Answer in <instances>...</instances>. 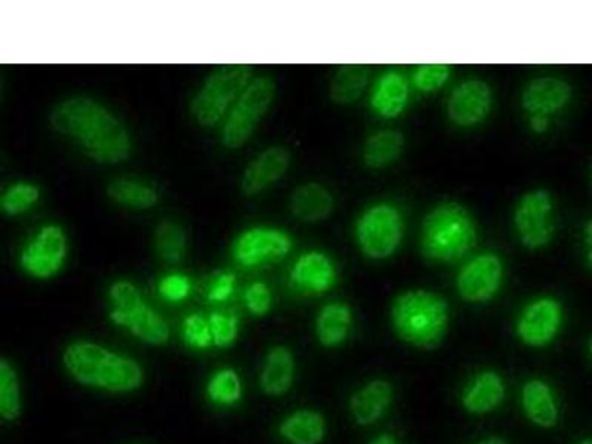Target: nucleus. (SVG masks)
<instances>
[{"instance_id": "obj_37", "label": "nucleus", "mask_w": 592, "mask_h": 444, "mask_svg": "<svg viewBox=\"0 0 592 444\" xmlns=\"http://www.w3.org/2000/svg\"><path fill=\"white\" fill-rule=\"evenodd\" d=\"M245 303L255 316H266L272 308V294L266 284L257 282L245 294Z\"/></svg>"}, {"instance_id": "obj_35", "label": "nucleus", "mask_w": 592, "mask_h": 444, "mask_svg": "<svg viewBox=\"0 0 592 444\" xmlns=\"http://www.w3.org/2000/svg\"><path fill=\"white\" fill-rule=\"evenodd\" d=\"M451 69L444 65L421 66L414 75L415 87L421 92H436L447 82Z\"/></svg>"}, {"instance_id": "obj_15", "label": "nucleus", "mask_w": 592, "mask_h": 444, "mask_svg": "<svg viewBox=\"0 0 592 444\" xmlns=\"http://www.w3.org/2000/svg\"><path fill=\"white\" fill-rule=\"evenodd\" d=\"M336 270L334 263L322 253L300 255L290 272V284L300 294H325L335 285Z\"/></svg>"}, {"instance_id": "obj_1", "label": "nucleus", "mask_w": 592, "mask_h": 444, "mask_svg": "<svg viewBox=\"0 0 592 444\" xmlns=\"http://www.w3.org/2000/svg\"><path fill=\"white\" fill-rule=\"evenodd\" d=\"M52 128L71 138L88 157L102 165H118L131 155L127 128L100 102L73 97L60 102L51 115Z\"/></svg>"}, {"instance_id": "obj_28", "label": "nucleus", "mask_w": 592, "mask_h": 444, "mask_svg": "<svg viewBox=\"0 0 592 444\" xmlns=\"http://www.w3.org/2000/svg\"><path fill=\"white\" fill-rule=\"evenodd\" d=\"M369 70L365 66H344L330 83V98L336 105H352L365 92Z\"/></svg>"}, {"instance_id": "obj_18", "label": "nucleus", "mask_w": 592, "mask_h": 444, "mask_svg": "<svg viewBox=\"0 0 592 444\" xmlns=\"http://www.w3.org/2000/svg\"><path fill=\"white\" fill-rule=\"evenodd\" d=\"M393 403V387L388 381L374 379L357 389L349 398V412L362 427L375 424Z\"/></svg>"}, {"instance_id": "obj_12", "label": "nucleus", "mask_w": 592, "mask_h": 444, "mask_svg": "<svg viewBox=\"0 0 592 444\" xmlns=\"http://www.w3.org/2000/svg\"><path fill=\"white\" fill-rule=\"evenodd\" d=\"M502 277L504 266L500 257L495 254L478 255L457 275V293L468 303H487L500 290Z\"/></svg>"}, {"instance_id": "obj_8", "label": "nucleus", "mask_w": 592, "mask_h": 444, "mask_svg": "<svg viewBox=\"0 0 592 444\" xmlns=\"http://www.w3.org/2000/svg\"><path fill=\"white\" fill-rule=\"evenodd\" d=\"M514 226L520 240L529 249H541L553 240L554 204L549 191L527 193L519 201L514 213Z\"/></svg>"}, {"instance_id": "obj_24", "label": "nucleus", "mask_w": 592, "mask_h": 444, "mask_svg": "<svg viewBox=\"0 0 592 444\" xmlns=\"http://www.w3.org/2000/svg\"><path fill=\"white\" fill-rule=\"evenodd\" d=\"M352 326V308L344 303H330L318 313L316 335L325 347H338L348 338Z\"/></svg>"}, {"instance_id": "obj_3", "label": "nucleus", "mask_w": 592, "mask_h": 444, "mask_svg": "<svg viewBox=\"0 0 592 444\" xmlns=\"http://www.w3.org/2000/svg\"><path fill=\"white\" fill-rule=\"evenodd\" d=\"M389 317L398 338L415 348H437L448 329L446 299L430 290H406L397 295Z\"/></svg>"}, {"instance_id": "obj_36", "label": "nucleus", "mask_w": 592, "mask_h": 444, "mask_svg": "<svg viewBox=\"0 0 592 444\" xmlns=\"http://www.w3.org/2000/svg\"><path fill=\"white\" fill-rule=\"evenodd\" d=\"M110 299L116 312L129 313L145 304L140 290L131 282L119 280L110 288Z\"/></svg>"}, {"instance_id": "obj_43", "label": "nucleus", "mask_w": 592, "mask_h": 444, "mask_svg": "<svg viewBox=\"0 0 592 444\" xmlns=\"http://www.w3.org/2000/svg\"><path fill=\"white\" fill-rule=\"evenodd\" d=\"M475 444H510V443L506 442L505 438H502L500 436H491V437L482 438V441Z\"/></svg>"}, {"instance_id": "obj_26", "label": "nucleus", "mask_w": 592, "mask_h": 444, "mask_svg": "<svg viewBox=\"0 0 592 444\" xmlns=\"http://www.w3.org/2000/svg\"><path fill=\"white\" fill-rule=\"evenodd\" d=\"M110 199L131 209H150L157 204L159 195L151 186L137 179L119 178L107 188Z\"/></svg>"}, {"instance_id": "obj_10", "label": "nucleus", "mask_w": 592, "mask_h": 444, "mask_svg": "<svg viewBox=\"0 0 592 444\" xmlns=\"http://www.w3.org/2000/svg\"><path fill=\"white\" fill-rule=\"evenodd\" d=\"M562 323V304L551 296H542L527 304L520 314L517 335L529 347H546L558 336Z\"/></svg>"}, {"instance_id": "obj_5", "label": "nucleus", "mask_w": 592, "mask_h": 444, "mask_svg": "<svg viewBox=\"0 0 592 444\" xmlns=\"http://www.w3.org/2000/svg\"><path fill=\"white\" fill-rule=\"evenodd\" d=\"M250 75L253 69L244 65L224 66L215 70L190 102L191 116L196 122L205 128L221 122L228 107L250 83Z\"/></svg>"}, {"instance_id": "obj_31", "label": "nucleus", "mask_w": 592, "mask_h": 444, "mask_svg": "<svg viewBox=\"0 0 592 444\" xmlns=\"http://www.w3.org/2000/svg\"><path fill=\"white\" fill-rule=\"evenodd\" d=\"M208 396L217 405H236L241 397V383L235 369H223L210 378Z\"/></svg>"}, {"instance_id": "obj_6", "label": "nucleus", "mask_w": 592, "mask_h": 444, "mask_svg": "<svg viewBox=\"0 0 592 444\" xmlns=\"http://www.w3.org/2000/svg\"><path fill=\"white\" fill-rule=\"evenodd\" d=\"M276 97V83L270 78H257L237 98L221 129V145L230 150L244 147L253 137L259 120L266 116Z\"/></svg>"}, {"instance_id": "obj_46", "label": "nucleus", "mask_w": 592, "mask_h": 444, "mask_svg": "<svg viewBox=\"0 0 592 444\" xmlns=\"http://www.w3.org/2000/svg\"><path fill=\"white\" fill-rule=\"evenodd\" d=\"M591 179H592V174H591Z\"/></svg>"}, {"instance_id": "obj_41", "label": "nucleus", "mask_w": 592, "mask_h": 444, "mask_svg": "<svg viewBox=\"0 0 592 444\" xmlns=\"http://www.w3.org/2000/svg\"><path fill=\"white\" fill-rule=\"evenodd\" d=\"M531 125L533 131L537 134L545 132L546 128H549V118H546V116L541 115L532 116Z\"/></svg>"}, {"instance_id": "obj_11", "label": "nucleus", "mask_w": 592, "mask_h": 444, "mask_svg": "<svg viewBox=\"0 0 592 444\" xmlns=\"http://www.w3.org/2000/svg\"><path fill=\"white\" fill-rule=\"evenodd\" d=\"M290 249H293V239L288 233L262 227L241 233L233 246V255L240 266L255 267L277 262L286 257Z\"/></svg>"}, {"instance_id": "obj_14", "label": "nucleus", "mask_w": 592, "mask_h": 444, "mask_svg": "<svg viewBox=\"0 0 592 444\" xmlns=\"http://www.w3.org/2000/svg\"><path fill=\"white\" fill-rule=\"evenodd\" d=\"M290 165L288 148L276 146L267 148L262 155L255 157L245 169L241 178V191L246 196H255L266 190L272 184L279 181Z\"/></svg>"}, {"instance_id": "obj_44", "label": "nucleus", "mask_w": 592, "mask_h": 444, "mask_svg": "<svg viewBox=\"0 0 592 444\" xmlns=\"http://www.w3.org/2000/svg\"><path fill=\"white\" fill-rule=\"evenodd\" d=\"M576 444H592V438H584V441L578 442Z\"/></svg>"}, {"instance_id": "obj_9", "label": "nucleus", "mask_w": 592, "mask_h": 444, "mask_svg": "<svg viewBox=\"0 0 592 444\" xmlns=\"http://www.w3.org/2000/svg\"><path fill=\"white\" fill-rule=\"evenodd\" d=\"M67 239L58 226H45L22 249L20 266L34 279H51L65 266Z\"/></svg>"}, {"instance_id": "obj_33", "label": "nucleus", "mask_w": 592, "mask_h": 444, "mask_svg": "<svg viewBox=\"0 0 592 444\" xmlns=\"http://www.w3.org/2000/svg\"><path fill=\"white\" fill-rule=\"evenodd\" d=\"M184 339L191 348H208L214 343L213 329L208 318L200 314H191L184 322Z\"/></svg>"}, {"instance_id": "obj_27", "label": "nucleus", "mask_w": 592, "mask_h": 444, "mask_svg": "<svg viewBox=\"0 0 592 444\" xmlns=\"http://www.w3.org/2000/svg\"><path fill=\"white\" fill-rule=\"evenodd\" d=\"M403 145H405V140H403L401 132L392 131V129L376 132L367 138L363 159L372 169L385 168L398 159V156L402 155Z\"/></svg>"}, {"instance_id": "obj_45", "label": "nucleus", "mask_w": 592, "mask_h": 444, "mask_svg": "<svg viewBox=\"0 0 592 444\" xmlns=\"http://www.w3.org/2000/svg\"><path fill=\"white\" fill-rule=\"evenodd\" d=\"M589 353L592 358V336H591V339L589 341Z\"/></svg>"}, {"instance_id": "obj_21", "label": "nucleus", "mask_w": 592, "mask_h": 444, "mask_svg": "<svg viewBox=\"0 0 592 444\" xmlns=\"http://www.w3.org/2000/svg\"><path fill=\"white\" fill-rule=\"evenodd\" d=\"M334 209V197L317 182L304 184L290 197V210L304 223H318L329 217Z\"/></svg>"}, {"instance_id": "obj_17", "label": "nucleus", "mask_w": 592, "mask_h": 444, "mask_svg": "<svg viewBox=\"0 0 592 444\" xmlns=\"http://www.w3.org/2000/svg\"><path fill=\"white\" fill-rule=\"evenodd\" d=\"M505 383L493 371L480 372L462 393V406L471 415H487L496 411L504 402Z\"/></svg>"}, {"instance_id": "obj_29", "label": "nucleus", "mask_w": 592, "mask_h": 444, "mask_svg": "<svg viewBox=\"0 0 592 444\" xmlns=\"http://www.w3.org/2000/svg\"><path fill=\"white\" fill-rule=\"evenodd\" d=\"M187 236L177 223L164 221L156 227L155 250L166 263L181 262L186 255Z\"/></svg>"}, {"instance_id": "obj_4", "label": "nucleus", "mask_w": 592, "mask_h": 444, "mask_svg": "<svg viewBox=\"0 0 592 444\" xmlns=\"http://www.w3.org/2000/svg\"><path fill=\"white\" fill-rule=\"evenodd\" d=\"M477 239V228L468 209L444 201L425 217L421 249L433 263H452L468 254Z\"/></svg>"}, {"instance_id": "obj_25", "label": "nucleus", "mask_w": 592, "mask_h": 444, "mask_svg": "<svg viewBox=\"0 0 592 444\" xmlns=\"http://www.w3.org/2000/svg\"><path fill=\"white\" fill-rule=\"evenodd\" d=\"M280 436L290 444H320L326 436V421L320 412L300 410L280 424Z\"/></svg>"}, {"instance_id": "obj_22", "label": "nucleus", "mask_w": 592, "mask_h": 444, "mask_svg": "<svg viewBox=\"0 0 592 444\" xmlns=\"http://www.w3.org/2000/svg\"><path fill=\"white\" fill-rule=\"evenodd\" d=\"M295 378V358L293 352L284 345L272 348L266 357L262 375L264 392L270 396H282L293 387Z\"/></svg>"}, {"instance_id": "obj_30", "label": "nucleus", "mask_w": 592, "mask_h": 444, "mask_svg": "<svg viewBox=\"0 0 592 444\" xmlns=\"http://www.w3.org/2000/svg\"><path fill=\"white\" fill-rule=\"evenodd\" d=\"M0 415L9 423L21 415L20 381L7 358L0 361Z\"/></svg>"}, {"instance_id": "obj_2", "label": "nucleus", "mask_w": 592, "mask_h": 444, "mask_svg": "<svg viewBox=\"0 0 592 444\" xmlns=\"http://www.w3.org/2000/svg\"><path fill=\"white\" fill-rule=\"evenodd\" d=\"M62 362L79 384L110 393L136 392L145 381L141 366L136 361L88 341L70 344Z\"/></svg>"}, {"instance_id": "obj_32", "label": "nucleus", "mask_w": 592, "mask_h": 444, "mask_svg": "<svg viewBox=\"0 0 592 444\" xmlns=\"http://www.w3.org/2000/svg\"><path fill=\"white\" fill-rule=\"evenodd\" d=\"M40 191L34 184L16 182L4 190L0 199V208L8 217H16L29 210L39 200Z\"/></svg>"}, {"instance_id": "obj_34", "label": "nucleus", "mask_w": 592, "mask_h": 444, "mask_svg": "<svg viewBox=\"0 0 592 444\" xmlns=\"http://www.w3.org/2000/svg\"><path fill=\"white\" fill-rule=\"evenodd\" d=\"M210 329H213L214 344L217 347H230L237 338L239 332V318L236 314L214 313L209 317Z\"/></svg>"}, {"instance_id": "obj_38", "label": "nucleus", "mask_w": 592, "mask_h": 444, "mask_svg": "<svg viewBox=\"0 0 592 444\" xmlns=\"http://www.w3.org/2000/svg\"><path fill=\"white\" fill-rule=\"evenodd\" d=\"M190 280L182 275H170L161 279L159 285V293L165 299L170 303H178V300L186 299L190 294Z\"/></svg>"}, {"instance_id": "obj_23", "label": "nucleus", "mask_w": 592, "mask_h": 444, "mask_svg": "<svg viewBox=\"0 0 592 444\" xmlns=\"http://www.w3.org/2000/svg\"><path fill=\"white\" fill-rule=\"evenodd\" d=\"M410 97L406 79L397 71H388L376 83L372 93V109L383 118L393 119L405 110Z\"/></svg>"}, {"instance_id": "obj_42", "label": "nucleus", "mask_w": 592, "mask_h": 444, "mask_svg": "<svg viewBox=\"0 0 592 444\" xmlns=\"http://www.w3.org/2000/svg\"><path fill=\"white\" fill-rule=\"evenodd\" d=\"M367 444H398L397 438L393 434L384 433L376 436L374 441H371Z\"/></svg>"}, {"instance_id": "obj_13", "label": "nucleus", "mask_w": 592, "mask_h": 444, "mask_svg": "<svg viewBox=\"0 0 592 444\" xmlns=\"http://www.w3.org/2000/svg\"><path fill=\"white\" fill-rule=\"evenodd\" d=\"M492 89L482 80H466L457 85L447 102L448 119L460 127L483 122L492 109Z\"/></svg>"}, {"instance_id": "obj_19", "label": "nucleus", "mask_w": 592, "mask_h": 444, "mask_svg": "<svg viewBox=\"0 0 592 444\" xmlns=\"http://www.w3.org/2000/svg\"><path fill=\"white\" fill-rule=\"evenodd\" d=\"M524 415L540 428H554L559 423V405L553 388L544 379H529L522 388Z\"/></svg>"}, {"instance_id": "obj_39", "label": "nucleus", "mask_w": 592, "mask_h": 444, "mask_svg": "<svg viewBox=\"0 0 592 444\" xmlns=\"http://www.w3.org/2000/svg\"><path fill=\"white\" fill-rule=\"evenodd\" d=\"M236 277L233 273H227V275H221L217 280L214 282V285L209 289V299L215 300V303H223L230 298L233 289H235Z\"/></svg>"}, {"instance_id": "obj_40", "label": "nucleus", "mask_w": 592, "mask_h": 444, "mask_svg": "<svg viewBox=\"0 0 592 444\" xmlns=\"http://www.w3.org/2000/svg\"><path fill=\"white\" fill-rule=\"evenodd\" d=\"M584 241L586 246V262H589L590 267L592 268V219L585 224Z\"/></svg>"}, {"instance_id": "obj_20", "label": "nucleus", "mask_w": 592, "mask_h": 444, "mask_svg": "<svg viewBox=\"0 0 592 444\" xmlns=\"http://www.w3.org/2000/svg\"><path fill=\"white\" fill-rule=\"evenodd\" d=\"M110 318L116 325L127 327L147 344L165 345L169 341L168 323L146 303L129 313L111 309Z\"/></svg>"}, {"instance_id": "obj_16", "label": "nucleus", "mask_w": 592, "mask_h": 444, "mask_svg": "<svg viewBox=\"0 0 592 444\" xmlns=\"http://www.w3.org/2000/svg\"><path fill=\"white\" fill-rule=\"evenodd\" d=\"M572 87L566 80L540 78L532 80L524 89L522 105L529 114L546 116L558 114L569 105Z\"/></svg>"}, {"instance_id": "obj_7", "label": "nucleus", "mask_w": 592, "mask_h": 444, "mask_svg": "<svg viewBox=\"0 0 592 444\" xmlns=\"http://www.w3.org/2000/svg\"><path fill=\"white\" fill-rule=\"evenodd\" d=\"M402 236V214L394 205L371 206L358 218L356 226L357 244L367 258L385 259L392 257L401 245Z\"/></svg>"}]
</instances>
